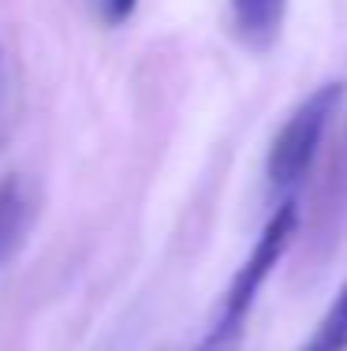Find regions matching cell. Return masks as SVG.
I'll use <instances>...</instances> for the list:
<instances>
[{
  "mask_svg": "<svg viewBox=\"0 0 347 351\" xmlns=\"http://www.w3.org/2000/svg\"><path fill=\"white\" fill-rule=\"evenodd\" d=\"M299 351H347V284L336 291L333 306L325 311V317Z\"/></svg>",
  "mask_w": 347,
  "mask_h": 351,
  "instance_id": "cell-5",
  "label": "cell"
},
{
  "mask_svg": "<svg viewBox=\"0 0 347 351\" xmlns=\"http://www.w3.org/2000/svg\"><path fill=\"white\" fill-rule=\"evenodd\" d=\"M340 101H344V82L340 79L321 82L307 101L284 120V128L277 131V138L269 146V157H266V176H269L272 191H292L303 183V176L318 161L325 128L336 116Z\"/></svg>",
  "mask_w": 347,
  "mask_h": 351,
  "instance_id": "cell-2",
  "label": "cell"
},
{
  "mask_svg": "<svg viewBox=\"0 0 347 351\" xmlns=\"http://www.w3.org/2000/svg\"><path fill=\"white\" fill-rule=\"evenodd\" d=\"M287 19V0H231V23L246 49L266 53L277 45Z\"/></svg>",
  "mask_w": 347,
  "mask_h": 351,
  "instance_id": "cell-3",
  "label": "cell"
},
{
  "mask_svg": "<svg viewBox=\"0 0 347 351\" xmlns=\"http://www.w3.org/2000/svg\"><path fill=\"white\" fill-rule=\"evenodd\" d=\"M97 8V19L105 23V27H123V23L135 15L138 0H94Z\"/></svg>",
  "mask_w": 347,
  "mask_h": 351,
  "instance_id": "cell-6",
  "label": "cell"
},
{
  "mask_svg": "<svg viewBox=\"0 0 347 351\" xmlns=\"http://www.w3.org/2000/svg\"><path fill=\"white\" fill-rule=\"evenodd\" d=\"M340 187H344V198H347V138H344V154H340Z\"/></svg>",
  "mask_w": 347,
  "mask_h": 351,
  "instance_id": "cell-7",
  "label": "cell"
},
{
  "mask_svg": "<svg viewBox=\"0 0 347 351\" xmlns=\"http://www.w3.org/2000/svg\"><path fill=\"white\" fill-rule=\"evenodd\" d=\"M295 232H299V210H295V202L287 198V202H280L277 213L266 221L258 243L250 247L246 262L239 265V273L231 277L228 291H224V303H220V311H217V322H213L209 337L202 340V351H231L235 348L246 317H250L254 303H258L261 284L269 280V273L277 269V262L287 254Z\"/></svg>",
  "mask_w": 347,
  "mask_h": 351,
  "instance_id": "cell-1",
  "label": "cell"
},
{
  "mask_svg": "<svg viewBox=\"0 0 347 351\" xmlns=\"http://www.w3.org/2000/svg\"><path fill=\"white\" fill-rule=\"evenodd\" d=\"M0 105H4V45H0Z\"/></svg>",
  "mask_w": 347,
  "mask_h": 351,
  "instance_id": "cell-8",
  "label": "cell"
},
{
  "mask_svg": "<svg viewBox=\"0 0 347 351\" xmlns=\"http://www.w3.org/2000/svg\"><path fill=\"white\" fill-rule=\"evenodd\" d=\"M23 228H27V191L19 176H4L0 180V265L15 250Z\"/></svg>",
  "mask_w": 347,
  "mask_h": 351,
  "instance_id": "cell-4",
  "label": "cell"
}]
</instances>
